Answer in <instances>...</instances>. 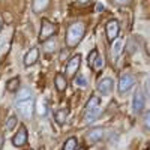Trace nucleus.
I'll return each instance as SVG.
<instances>
[{
  "label": "nucleus",
  "instance_id": "obj_28",
  "mask_svg": "<svg viewBox=\"0 0 150 150\" xmlns=\"http://www.w3.org/2000/svg\"><path fill=\"white\" fill-rule=\"evenodd\" d=\"M78 150H86V149H78Z\"/></svg>",
  "mask_w": 150,
  "mask_h": 150
},
{
  "label": "nucleus",
  "instance_id": "obj_17",
  "mask_svg": "<svg viewBox=\"0 0 150 150\" xmlns=\"http://www.w3.org/2000/svg\"><path fill=\"white\" fill-rule=\"evenodd\" d=\"M68 116H69V110H68V108L57 110V112H56V120H57L59 123H65Z\"/></svg>",
  "mask_w": 150,
  "mask_h": 150
},
{
  "label": "nucleus",
  "instance_id": "obj_13",
  "mask_svg": "<svg viewBox=\"0 0 150 150\" xmlns=\"http://www.w3.org/2000/svg\"><path fill=\"white\" fill-rule=\"evenodd\" d=\"M54 84H56L57 92H65V90H66V87H68V81H66V78H65L62 74H57V75H56Z\"/></svg>",
  "mask_w": 150,
  "mask_h": 150
},
{
  "label": "nucleus",
  "instance_id": "obj_26",
  "mask_svg": "<svg viewBox=\"0 0 150 150\" xmlns=\"http://www.w3.org/2000/svg\"><path fill=\"white\" fill-rule=\"evenodd\" d=\"M90 0H78V3H81V5H86V3H89Z\"/></svg>",
  "mask_w": 150,
  "mask_h": 150
},
{
  "label": "nucleus",
  "instance_id": "obj_8",
  "mask_svg": "<svg viewBox=\"0 0 150 150\" xmlns=\"http://www.w3.org/2000/svg\"><path fill=\"white\" fill-rule=\"evenodd\" d=\"M12 144H14L15 147H23L27 144V129L23 126L18 128V132L14 135V138H12Z\"/></svg>",
  "mask_w": 150,
  "mask_h": 150
},
{
  "label": "nucleus",
  "instance_id": "obj_25",
  "mask_svg": "<svg viewBox=\"0 0 150 150\" xmlns=\"http://www.w3.org/2000/svg\"><path fill=\"white\" fill-rule=\"evenodd\" d=\"M146 90H147V93L150 96V80H147V83H146Z\"/></svg>",
  "mask_w": 150,
  "mask_h": 150
},
{
  "label": "nucleus",
  "instance_id": "obj_5",
  "mask_svg": "<svg viewBox=\"0 0 150 150\" xmlns=\"http://www.w3.org/2000/svg\"><path fill=\"white\" fill-rule=\"evenodd\" d=\"M105 32H107V39L108 42H114L119 36L120 32V24L117 20H110L105 26Z\"/></svg>",
  "mask_w": 150,
  "mask_h": 150
},
{
  "label": "nucleus",
  "instance_id": "obj_2",
  "mask_svg": "<svg viewBox=\"0 0 150 150\" xmlns=\"http://www.w3.org/2000/svg\"><path fill=\"white\" fill-rule=\"evenodd\" d=\"M86 33V26L83 23H74L68 27L66 30V45L68 48H75L83 39V36Z\"/></svg>",
  "mask_w": 150,
  "mask_h": 150
},
{
  "label": "nucleus",
  "instance_id": "obj_24",
  "mask_svg": "<svg viewBox=\"0 0 150 150\" xmlns=\"http://www.w3.org/2000/svg\"><path fill=\"white\" fill-rule=\"evenodd\" d=\"M102 11H104V6H102L101 3H98V5H96V12H102Z\"/></svg>",
  "mask_w": 150,
  "mask_h": 150
},
{
  "label": "nucleus",
  "instance_id": "obj_22",
  "mask_svg": "<svg viewBox=\"0 0 150 150\" xmlns=\"http://www.w3.org/2000/svg\"><path fill=\"white\" fill-rule=\"evenodd\" d=\"M114 3L116 5H120V6H126L131 3V0H114Z\"/></svg>",
  "mask_w": 150,
  "mask_h": 150
},
{
  "label": "nucleus",
  "instance_id": "obj_18",
  "mask_svg": "<svg viewBox=\"0 0 150 150\" xmlns=\"http://www.w3.org/2000/svg\"><path fill=\"white\" fill-rule=\"evenodd\" d=\"M77 149V138L75 137H71V138H68L63 144V150H75Z\"/></svg>",
  "mask_w": 150,
  "mask_h": 150
},
{
  "label": "nucleus",
  "instance_id": "obj_11",
  "mask_svg": "<svg viewBox=\"0 0 150 150\" xmlns=\"http://www.w3.org/2000/svg\"><path fill=\"white\" fill-rule=\"evenodd\" d=\"M38 59H39V50L33 47L32 50L27 51V54L24 56V65H26V66H32V65H35L38 62Z\"/></svg>",
  "mask_w": 150,
  "mask_h": 150
},
{
  "label": "nucleus",
  "instance_id": "obj_27",
  "mask_svg": "<svg viewBox=\"0 0 150 150\" xmlns=\"http://www.w3.org/2000/svg\"><path fill=\"white\" fill-rule=\"evenodd\" d=\"M0 30H2V20H0Z\"/></svg>",
  "mask_w": 150,
  "mask_h": 150
},
{
  "label": "nucleus",
  "instance_id": "obj_16",
  "mask_svg": "<svg viewBox=\"0 0 150 150\" xmlns=\"http://www.w3.org/2000/svg\"><path fill=\"white\" fill-rule=\"evenodd\" d=\"M6 89L9 92H17L20 89V78L18 77H14V78H11L8 83H6Z\"/></svg>",
  "mask_w": 150,
  "mask_h": 150
},
{
  "label": "nucleus",
  "instance_id": "obj_20",
  "mask_svg": "<svg viewBox=\"0 0 150 150\" xmlns=\"http://www.w3.org/2000/svg\"><path fill=\"white\" fill-rule=\"evenodd\" d=\"M122 47H123V42H122V39H117V41H116V44L112 45V56H114V57H117V56L122 53Z\"/></svg>",
  "mask_w": 150,
  "mask_h": 150
},
{
  "label": "nucleus",
  "instance_id": "obj_15",
  "mask_svg": "<svg viewBox=\"0 0 150 150\" xmlns=\"http://www.w3.org/2000/svg\"><path fill=\"white\" fill-rule=\"evenodd\" d=\"M102 137H104V129L102 128H93L89 132V138L92 141H99V140H102Z\"/></svg>",
  "mask_w": 150,
  "mask_h": 150
},
{
  "label": "nucleus",
  "instance_id": "obj_12",
  "mask_svg": "<svg viewBox=\"0 0 150 150\" xmlns=\"http://www.w3.org/2000/svg\"><path fill=\"white\" fill-rule=\"evenodd\" d=\"M143 108H144V96H143V93L138 90L135 93V96H134V101H132V110H134V112H141L143 111Z\"/></svg>",
  "mask_w": 150,
  "mask_h": 150
},
{
  "label": "nucleus",
  "instance_id": "obj_6",
  "mask_svg": "<svg viewBox=\"0 0 150 150\" xmlns=\"http://www.w3.org/2000/svg\"><path fill=\"white\" fill-rule=\"evenodd\" d=\"M80 66H81V56L75 54L74 57H71V60L68 62V65H66V75L69 78H74L75 75H77Z\"/></svg>",
  "mask_w": 150,
  "mask_h": 150
},
{
  "label": "nucleus",
  "instance_id": "obj_10",
  "mask_svg": "<svg viewBox=\"0 0 150 150\" xmlns=\"http://www.w3.org/2000/svg\"><path fill=\"white\" fill-rule=\"evenodd\" d=\"M102 59L99 57V53H98V50H93V51H90V54H89V66L92 68V69H101L102 68Z\"/></svg>",
  "mask_w": 150,
  "mask_h": 150
},
{
  "label": "nucleus",
  "instance_id": "obj_9",
  "mask_svg": "<svg viewBox=\"0 0 150 150\" xmlns=\"http://www.w3.org/2000/svg\"><path fill=\"white\" fill-rule=\"evenodd\" d=\"M112 89H114V83H112L111 78H102L101 81H99V84H98V90H99V93L104 95V96L111 95Z\"/></svg>",
  "mask_w": 150,
  "mask_h": 150
},
{
  "label": "nucleus",
  "instance_id": "obj_3",
  "mask_svg": "<svg viewBox=\"0 0 150 150\" xmlns=\"http://www.w3.org/2000/svg\"><path fill=\"white\" fill-rule=\"evenodd\" d=\"M102 112V108L99 105V98L98 96H92L89 99V102L86 104L84 108V122L86 123H90L93 120H96Z\"/></svg>",
  "mask_w": 150,
  "mask_h": 150
},
{
  "label": "nucleus",
  "instance_id": "obj_14",
  "mask_svg": "<svg viewBox=\"0 0 150 150\" xmlns=\"http://www.w3.org/2000/svg\"><path fill=\"white\" fill-rule=\"evenodd\" d=\"M48 6H50V0H33V12H36V14H41Z\"/></svg>",
  "mask_w": 150,
  "mask_h": 150
},
{
  "label": "nucleus",
  "instance_id": "obj_1",
  "mask_svg": "<svg viewBox=\"0 0 150 150\" xmlns=\"http://www.w3.org/2000/svg\"><path fill=\"white\" fill-rule=\"evenodd\" d=\"M15 108L18 116L23 120H29L33 116V110H35V99H33V93L27 87H23L18 92L17 101H15Z\"/></svg>",
  "mask_w": 150,
  "mask_h": 150
},
{
  "label": "nucleus",
  "instance_id": "obj_23",
  "mask_svg": "<svg viewBox=\"0 0 150 150\" xmlns=\"http://www.w3.org/2000/svg\"><path fill=\"white\" fill-rule=\"evenodd\" d=\"M146 126L150 129V111L147 112V116H146Z\"/></svg>",
  "mask_w": 150,
  "mask_h": 150
},
{
  "label": "nucleus",
  "instance_id": "obj_19",
  "mask_svg": "<svg viewBox=\"0 0 150 150\" xmlns=\"http://www.w3.org/2000/svg\"><path fill=\"white\" fill-rule=\"evenodd\" d=\"M75 80V86H78V87H83V89H84V87H87V78L84 77V75L81 74V75H75V77H74Z\"/></svg>",
  "mask_w": 150,
  "mask_h": 150
},
{
  "label": "nucleus",
  "instance_id": "obj_7",
  "mask_svg": "<svg viewBox=\"0 0 150 150\" xmlns=\"http://www.w3.org/2000/svg\"><path fill=\"white\" fill-rule=\"evenodd\" d=\"M135 84V78L132 77L131 74H123L120 80H119V92L120 93H126L129 92Z\"/></svg>",
  "mask_w": 150,
  "mask_h": 150
},
{
  "label": "nucleus",
  "instance_id": "obj_4",
  "mask_svg": "<svg viewBox=\"0 0 150 150\" xmlns=\"http://www.w3.org/2000/svg\"><path fill=\"white\" fill-rule=\"evenodd\" d=\"M57 33V26L54 23L48 21V20H42V27H41V32H39V39L42 42L51 39V38Z\"/></svg>",
  "mask_w": 150,
  "mask_h": 150
},
{
  "label": "nucleus",
  "instance_id": "obj_21",
  "mask_svg": "<svg viewBox=\"0 0 150 150\" xmlns=\"http://www.w3.org/2000/svg\"><path fill=\"white\" fill-rule=\"evenodd\" d=\"M15 125H17V117L15 116H11L9 119H8V122H6V128L9 129V131H12L15 128Z\"/></svg>",
  "mask_w": 150,
  "mask_h": 150
}]
</instances>
